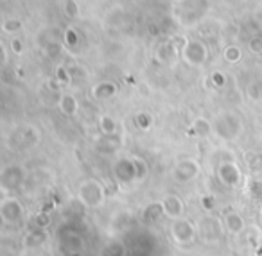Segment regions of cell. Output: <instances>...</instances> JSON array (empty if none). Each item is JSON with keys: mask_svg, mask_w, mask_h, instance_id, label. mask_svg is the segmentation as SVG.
<instances>
[{"mask_svg": "<svg viewBox=\"0 0 262 256\" xmlns=\"http://www.w3.org/2000/svg\"><path fill=\"white\" fill-rule=\"evenodd\" d=\"M199 163L194 160V158H185V160H180L173 168V177L178 183H188L194 181L196 177L199 176Z\"/></svg>", "mask_w": 262, "mask_h": 256, "instance_id": "cell-9", "label": "cell"}, {"mask_svg": "<svg viewBox=\"0 0 262 256\" xmlns=\"http://www.w3.org/2000/svg\"><path fill=\"white\" fill-rule=\"evenodd\" d=\"M63 39H65V45H69L70 49H75L79 45V32L74 27H69V29L65 31Z\"/></svg>", "mask_w": 262, "mask_h": 256, "instance_id": "cell-32", "label": "cell"}, {"mask_svg": "<svg viewBox=\"0 0 262 256\" xmlns=\"http://www.w3.org/2000/svg\"><path fill=\"white\" fill-rule=\"evenodd\" d=\"M182 58L185 63L194 66V68L196 66H203L208 59L207 45L203 43V41H199V39H188L187 45L182 50Z\"/></svg>", "mask_w": 262, "mask_h": 256, "instance_id": "cell-5", "label": "cell"}, {"mask_svg": "<svg viewBox=\"0 0 262 256\" xmlns=\"http://www.w3.org/2000/svg\"><path fill=\"white\" fill-rule=\"evenodd\" d=\"M22 27H24V24H22V20L16 18V16L5 18L4 22H2V31H4L5 34H15V32L22 31Z\"/></svg>", "mask_w": 262, "mask_h": 256, "instance_id": "cell-27", "label": "cell"}, {"mask_svg": "<svg viewBox=\"0 0 262 256\" xmlns=\"http://www.w3.org/2000/svg\"><path fill=\"white\" fill-rule=\"evenodd\" d=\"M9 47H11V52H13V54H16V56H20L22 52H24V45H22V41L18 38L11 39Z\"/></svg>", "mask_w": 262, "mask_h": 256, "instance_id": "cell-40", "label": "cell"}, {"mask_svg": "<svg viewBox=\"0 0 262 256\" xmlns=\"http://www.w3.org/2000/svg\"><path fill=\"white\" fill-rule=\"evenodd\" d=\"M0 61H2V64H5L7 63V49H5V45H2L0 43Z\"/></svg>", "mask_w": 262, "mask_h": 256, "instance_id": "cell-41", "label": "cell"}, {"mask_svg": "<svg viewBox=\"0 0 262 256\" xmlns=\"http://www.w3.org/2000/svg\"><path fill=\"white\" fill-rule=\"evenodd\" d=\"M210 79H212V84L216 86V88H223L225 83H226V77H225L223 72H214V74L210 75Z\"/></svg>", "mask_w": 262, "mask_h": 256, "instance_id": "cell-39", "label": "cell"}, {"mask_svg": "<svg viewBox=\"0 0 262 256\" xmlns=\"http://www.w3.org/2000/svg\"><path fill=\"white\" fill-rule=\"evenodd\" d=\"M61 244H63V247L70 253V255H77V253L83 251V247H84L83 238H81L77 233L72 231V229H69L67 235L61 236Z\"/></svg>", "mask_w": 262, "mask_h": 256, "instance_id": "cell-18", "label": "cell"}, {"mask_svg": "<svg viewBox=\"0 0 262 256\" xmlns=\"http://www.w3.org/2000/svg\"><path fill=\"white\" fill-rule=\"evenodd\" d=\"M218 179L226 188H237L242 183V172L233 160H226L218 165Z\"/></svg>", "mask_w": 262, "mask_h": 256, "instance_id": "cell-7", "label": "cell"}, {"mask_svg": "<svg viewBox=\"0 0 262 256\" xmlns=\"http://www.w3.org/2000/svg\"><path fill=\"white\" fill-rule=\"evenodd\" d=\"M248 195L253 201H262V179H252L248 181Z\"/></svg>", "mask_w": 262, "mask_h": 256, "instance_id": "cell-30", "label": "cell"}, {"mask_svg": "<svg viewBox=\"0 0 262 256\" xmlns=\"http://www.w3.org/2000/svg\"><path fill=\"white\" fill-rule=\"evenodd\" d=\"M133 161H135V168H137V181H144L149 174V167L146 160L140 156H133Z\"/></svg>", "mask_w": 262, "mask_h": 256, "instance_id": "cell-31", "label": "cell"}, {"mask_svg": "<svg viewBox=\"0 0 262 256\" xmlns=\"http://www.w3.org/2000/svg\"><path fill=\"white\" fill-rule=\"evenodd\" d=\"M38 256H43V255H38Z\"/></svg>", "mask_w": 262, "mask_h": 256, "instance_id": "cell-44", "label": "cell"}, {"mask_svg": "<svg viewBox=\"0 0 262 256\" xmlns=\"http://www.w3.org/2000/svg\"><path fill=\"white\" fill-rule=\"evenodd\" d=\"M47 233L43 229H38L35 227L33 231H29L25 235L24 238V249H29V251H35V249H40V247L45 246V242H47Z\"/></svg>", "mask_w": 262, "mask_h": 256, "instance_id": "cell-16", "label": "cell"}, {"mask_svg": "<svg viewBox=\"0 0 262 256\" xmlns=\"http://www.w3.org/2000/svg\"><path fill=\"white\" fill-rule=\"evenodd\" d=\"M101 256H126V246L120 240H112L103 247Z\"/></svg>", "mask_w": 262, "mask_h": 256, "instance_id": "cell-22", "label": "cell"}, {"mask_svg": "<svg viewBox=\"0 0 262 256\" xmlns=\"http://www.w3.org/2000/svg\"><path fill=\"white\" fill-rule=\"evenodd\" d=\"M199 204H201V208L205 210V212H212L214 208H216V197L214 195H201Z\"/></svg>", "mask_w": 262, "mask_h": 256, "instance_id": "cell-38", "label": "cell"}, {"mask_svg": "<svg viewBox=\"0 0 262 256\" xmlns=\"http://www.w3.org/2000/svg\"><path fill=\"white\" fill-rule=\"evenodd\" d=\"M223 56H225V61H226V63L235 64L242 59V50L239 49V47H235V45H228L226 49H225V52H223Z\"/></svg>", "mask_w": 262, "mask_h": 256, "instance_id": "cell-28", "label": "cell"}, {"mask_svg": "<svg viewBox=\"0 0 262 256\" xmlns=\"http://www.w3.org/2000/svg\"><path fill=\"white\" fill-rule=\"evenodd\" d=\"M77 199L84 208H99L106 201V190L97 179H84L77 190Z\"/></svg>", "mask_w": 262, "mask_h": 256, "instance_id": "cell-2", "label": "cell"}, {"mask_svg": "<svg viewBox=\"0 0 262 256\" xmlns=\"http://www.w3.org/2000/svg\"><path fill=\"white\" fill-rule=\"evenodd\" d=\"M162 206H163V213H165L171 221L182 219L183 213H185V204H183V201L176 195V193H167V195L163 197Z\"/></svg>", "mask_w": 262, "mask_h": 256, "instance_id": "cell-12", "label": "cell"}, {"mask_svg": "<svg viewBox=\"0 0 262 256\" xmlns=\"http://www.w3.org/2000/svg\"><path fill=\"white\" fill-rule=\"evenodd\" d=\"M135 124L140 131H149L153 128V115L148 113V111H140V113L135 115Z\"/></svg>", "mask_w": 262, "mask_h": 256, "instance_id": "cell-26", "label": "cell"}, {"mask_svg": "<svg viewBox=\"0 0 262 256\" xmlns=\"http://www.w3.org/2000/svg\"><path fill=\"white\" fill-rule=\"evenodd\" d=\"M58 108H60V111L65 117H74L77 113V109H79V102L72 94H63L60 97V100H58Z\"/></svg>", "mask_w": 262, "mask_h": 256, "instance_id": "cell-19", "label": "cell"}, {"mask_svg": "<svg viewBox=\"0 0 262 256\" xmlns=\"http://www.w3.org/2000/svg\"><path fill=\"white\" fill-rule=\"evenodd\" d=\"M25 181V170L20 165H7V167L2 168L0 172V187L4 192H11V190H16L20 188Z\"/></svg>", "mask_w": 262, "mask_h": 256, "instance_id": "cell-8", "label": "cell"}, {"mask_svg": "<svg viewBox=\"0 0 262 256\" xmlns=\"http://www.w3.org/2000/svg\"><path fill=\"white\" fill-rule=\"evenodd\" d=\"M99 131L101 134H117V122L113 117L103 115L99 117Z\"/></svg>", "mask_w": 262, "mask_h": 256, "instance_id": "cell-25", "label": "cell"}, {"mask_svg": "<svg viewBox=\"0 0 262 256\" xmlns=\"http://www.w3.org/2000/svg\"><path fill=\"white\" fill-rule=\"evenodd\" d=\"M43 54L49 59H58L63 54V45L58 41V39H50L43 45Z\"/></svg>", "mask_w": 262, "mask_h": 256, "instance_id": "cell-24", "label": "cell"}, {"mask_svg": "<svg viewBox=\"0 0 262 256\" xmlns=\"http://www.w3.org/2000/svg\"><path fill=\"white\" fill-rule=\"evenodd\" d=\"M246 97L253 102H262V77L255 79L246 86Z\"/></svg>", "mask_w": 262, "mask_h": 256, "instance_id": "cell-23", "label": "cell"}, {"mask_svg": "<svg viewBox=\"0 0 262 256\" xmlns=\"http://www.w3.org/2000/svg\"><path fill=\"white\" fill-rule=\"evenodd\" d=\"M214 126V134L223 140V142H233L241 136L244 124L242 118L233 111H223V113L216 115V118L212 120Z\"/></svg>", "mask_w": 262, "mask_h": 256, "instance_id": "cell-1", "label": "cell"}, {"mask_svg": "<svg viewBox=\"0 0 262 256\" xmlns=\"http://www.w3.org/2000/svg\"><path fill=\"white\" fill-rule=\"evenodd\" d=\"M33 224H35V227H38V229H45V227L49 226L50 224V217H49V213H43V212H40L38 215L33 219Z\"/></svg>", "mask_w": 262, "mask_h": 256, "instance_id": "cell-37", "label": "cell"}, {"mask_svg": "<svg viewBox=\"0 0 262 256\" xmlns=\"http://www.w3.org/2000/svg\"><path fill=\"white\" fill-rule=\"evenodd\" d=\"M117 92H119V88L112 81H101L92 88V95H94L95 100H110L117 95Z\"/></svg>", "mask_w": 262, "mask_h": 256, "instance_id": "cell-15", "label": "cell"}, {"mask_svg": "<svg viewBox=\"0 0 262 256\" xmlns=\"http://www.w3.org/2000/svg\"><path fill=\"white\" fill-rule=\"evenodd\" d=\"M169 235H171V238H173L176 244L187 246V244H190V242L196 238L198 227H196V224H192V222L188 221V219L182 217V219H176V221L171 222V226H169Z\"/></svg>", "mask_w": 262, "mask_h": 256, "instance_id": "cell-4", "label": "cell"}, {"mask_svg": "<svg viewBox=\"0 0 262 256\" xmlns=\"http://www.w3.org/2000/svg\"><path fill=\"white\" fill-rule=\"evenodd\" d=\"M210 133H214V126H212V122L205 117L196 118V120L192 122V126H190V129H188V134H190V136L205 138V136H208Z\"/></svg>", "mask_w": 262, "mask_h": 256, "instance_id": "cell-20", "label": "cell"}, {"mask_svg": "<svg viewBox=\"0 0 262 256\" xmlns=\"http://www.w3.org/2000/svg\"><path fill=\"white\" fill-rule=\"evenodd\" d=\"M242 236H244V240H246L248 244H255V242L261 238V229L253 226H248L246 229L242 231Z\"/></svg>", "mask_w": 262, "mask_h": 256, "instance_id": "cell-33", "label": "cell"}, {"mask_svg": "<svg viewBox=\"0 0 262 256\" xmlns=\"http://www.w3.org/2000/svg\"><path fill=\"white\" fill-rule=\"evenodd\" d=\"M156 59H158L160 63L163 64H173L176 59H178V54H182L178 50V47L174 45L173 38L167 39V41H163V43H160L158 47H156Z\"/></svg>", "mask_w": 262, "mask_h": 256, "instance_id": "cell-14", "label": "cell"}, {"mask_svg": "<svg viewBox=\"0 0 262 256\" xmlns=\"http://www.w3.org/2000/svg\"><path fill=\"white\" fill-rule=\"evenodd\" d=\"M162 215H165L163 213V206H162V202H151L146 210H144V221L146 222H156Z\"/></svg>", "mask_w": 262, "mask_h": 256, "instance_id": "cell-21", "label": "cell"}, {"mask_svg": "<svg viewBox=\"0 0 262 256\" xmlns=\"http://www.w3.org/2000/svg\"><path fill=\"white\" fill-rule=\"evenodd\" d=\"M97 151L103 154H113L115 151H119L120 147V140L117 134H101L97 140Z\"/></svg>", "mask_w": 262, "mask_h": 256, "instance_id": "cell-17", "label": "cell"}, {"mask_svg": "<svg viewBox=\"0 0 262 256\" xmlns=\"http://www.w3.org/2000/svg\"><path fill=\"white\" fill-rule=\"evenodd\" d=\"M196 227H198L199 238H203L205 242H219L226 233L223 221L214 215H203L196 224Z\"/></svg>", "mask_w": 262, "mask_h": 256, "instance_id": "cell-3", "label": "cell"}, {"mask_svg": "<svg viewBox=\"0 0 262 256\" xmlns=\"http://www.w3.org/2000/svg\"><path fill=\"white\" fill-rule=\"evenodd\" d=\"M113 177L120 185H131V183L137 181V168H135L133 156L119 158L113 163Z\"/></svg>", "mask_w": 262, "mask_h": 256, "instance_id": "cell-10", "label": "cell"}, {"mask_svg": "<svg viewBox=\"0 0 262 256\" xmlns=\"http://www.w3.org/2000/svg\"><path fill=\"white\" fill-rule=\"evenodd\" d=\"M40 131L35 126H24V128L15 131V143L16 147L27 149V147H36L40 143Z\"/></svg>", "mask_w": 262, "mask_h": 256, "instance_id": "cell-11", "label": "cell"}, {"mask_svg": "<svg viewBox=\"0 0 262 256\" xmlns=\"http://www.w3.org/2000/svg\"><path fill=\"white\" fill-rule=\"evenodd\" d=\"M0 217L5 224H11V226L20 224L22 219H24V204L16 197L5 195L0 201Z\"/></svg>", "mask_w": 262, "mask_h": 256, "instance_id": "cell-6", "label": "cell"}, {"mask_svg": "<svg viewBox=\"0 0 262 256\" xmlns=\"http://www.w3.org/2000/svg\"><path fill=\"white\" fill-rule=\"evenodd\" d=\"M246 165L252 172H262V151L261 153H250L246 154Z\"/></svg>", "mask_w": 262, "mask_h": 256, "instance_id": "cell-29", "label": "cell"}, {"mask_svg": "<svg viewBox=\"0 0 262 256\" xmlns=\"http://www.w3.org/2000/svg\"><path fill=\"white\" fill-rule=\"evenodd\" d=\"M63 11L69 18H77V16H79V5H77L75 0H67V2H65Z\"/></svg>", "mask_w": 262, "mask_h": 256, "instance_id": "cell-35", "label": "cell"}, {"mask_svg": "<svg viewBox=\"0 0 262 256\" xmlns=\"http://www.w3.org/2000/svg\"><path fill=\"white\" fill-rule=\"evenodd\" d=\"M248 50L252 54H262V36L255 34L248 39Z\"/></svg>", "mask_w": 262, "mask_h": 256, "instance_id": "cell-34", "label": "cell"}, {"mask_svg": "<svg viewBox=\"0 0 262 256\" xmlns=\"http://www.w3.org/2000/svg\"><path fill=\"white\" fill-rule=\"evenodd\" d=\"M261 221H262V210H261Z\"/></svg>", "mask_w": 262, "mask_h": 256, "instance_id": "cell-43", "label": "cell"}, {"mask_svg": "<svg viewBox=\"0 0 262 256\" xmlns=\"http://www.w3.org/2000/svg\"><path fill=\"white\" fill-rule=\"evenodd\" d=\"M223 224H225L226 233H230V235H233V236L242 235V231L248 227L244 217H242L239 212H235V210H230V212L225 213V217H223Z\"/></svg>", "mask_w": 262, "mask_h": 256, "instance_id": "cell-13", "label": "cell"}, {"mask_svg": "<svg viewBox=\"0 0 262 256\" xmlns=\"http://www.w3.org/2000/svg\"><path fill=\"white\" fill-rule=\"evenodd\" d=\"M173 2H178V4H182V2H185V0H173Z\"/></svg>", "mask_w": 262, "mask_h": 256, "instance_id": "cell-42", "label": "cell"}, {"mask_svg": "<svg viewBox=\"0 0 262 256\" xmlns=\"http://www.w3.org/2000/svg\"><path fill=\"white\" fill-rule=\"evenodd\" d=\"M54 77L60 81V84L72 83V77H70V70L67 68V66H63V64H60V66L56 68V75H54Z\"/></svg>", "mask_w": 262, "mask_h": 256, "instance_id": "cell-36", "label": "cell"}]
</instances>
